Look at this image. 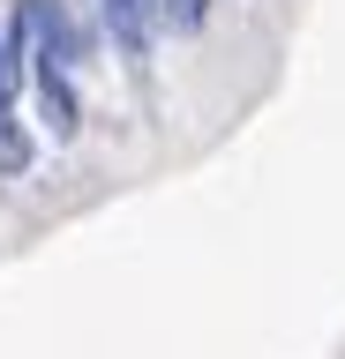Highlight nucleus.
<instances>
[{
	"mask_svg": "<svg viewBox=\"0 0 345 359\" xmlns=\"http://www.w3.org/2000/svg\"><path fill=\"white\" fill-rule=\"evenodd\" d=\"M30 97H38V128H46L53 142H75V135H83V90H75L68 60L30 53Z\"/></svg>",
	"mask_w": 345,
	"mask_h": 359,
	"instance_id": "nucleus-1",
	"label": "nucleus"
},
{
	"mask_svg": "<svg viewBox=\"0 0 345 359\" xmlns=\"http://www.w3.org/2000/svg\"><path fill=\"white\" fill-rule=\"evenodd\" d=\"M98 22H105V38H113V53L136 75H150V53H158V30H165V15H158V0H98Z\"/></svg>",
	"mask_w": 345,
	"mask_h": 359,
	"instance_id": "nucleus-2",
	"label": "nucleus"
},
{
	"mask_svg": "<svg viewBox=\"0 0 345 359\" xmlns=\"http://www.w3.org/2000/svg\"><path fill=\"white\" fill-rule=\"evenodd\" d=\"M23 83H30V22L23 8H8V22H0V112H15Z\"/></svg>",
	"mask_w": 345,
	"mask_h": 359,
	"instance_id": "nucleus-3",
	"label": "nucleus"
},
{
	"mask_svg": "<svg viewBox=\"0 0 345 359\" xmlns=\"http://www.w3.org/2000/svg\"><path fill=\"white\" fill-rule=\"evenodd\" d=\"M30 165H38V142H30V128L15 120V112H0V180H23Z\"/></svg>",
	"mask_w": 345,
	"mask_h": 359,
	"instance_id": "nucleus-4",
	"label": "nucleus"
},
{
	"mask_svg": "<svg viewBox=\"0 0 345 359\" xmlns=\"http://www.w3.org/2000/svg\"><path fill=\"white\" fill-rule=\"evenodd\" d=\"M210 8H218V0H158V15H165L173 38H195V30L210 22Z\"/></svg>",
	"mask_w": 345,
	"mask_h": 359,
	"instance_id": "nucleus-5",
	"label": "nucleus"
}]
</instances>
